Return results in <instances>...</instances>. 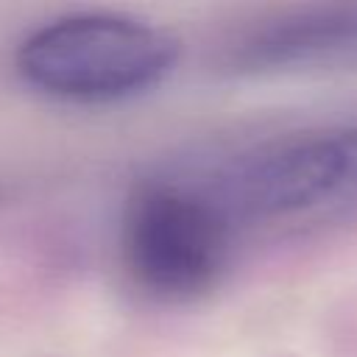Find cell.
Instances as JSON below:
<instances>
[{
	"mask_svg": "<svg viewBox=\"0 0 357 357\" xmlns=\"http://www.w3.org/2000/svg\"><path fill=\"white\" fill-rule=\"evenodd\" d=\"M231 218L209 192L184 184H139L123 209L120 259L128 279L162 301L209 293L229 262Z\"/></svg>",
	"mask_w": 357,
	"mask_h": 357,
	"instance_id": "2",
	"label": "cell"
},
{
	"mask_svg": "<svg viewBox=\"0 0 357 357\" xmlns=\"http://www.w3.org/2000/svg\"><path fill=\"white\" fill-rule=\"evenodd\" d=\"M181 42L162 25L117 14H61L14 50V70L33 92L64 103H117L156 89L178 64Z\"/></svg>",
	"mask_w": 357,
	"mask_h": 357,
	"instance_id": "1",
	"label": "cell"
},
{
	"mask_svg": "<svg viewBox=\"0 0 357 357\" xmlns=\"http://www.w3.org/2000/svg\"><path fill=\"white\" fill-rule=\"evenodd\" d=\"M229 218L293 220L357 206V123L271 139L237 156L209 192Z\"/></svg>",
	"mask_w": 357,
	"mask_h": 357,
	"instance_id": "3",
	"label": "cell"
},
{
	"mask_svg": "<svg viewBox=\"0 0 357 357\" xmlns=\"http://www.w3.org/2000/svg\"><path fill=\"white\" fill-rule=\"evenodd\" d=\"M223 64L243 78L357 70V3H315L268 17L226 47Z\"/></svg>",
	"mask_w": 357,
	"mask_h": 357,
	"instance_id": "4",
	"label": "cell"
}]
</instances>
